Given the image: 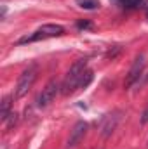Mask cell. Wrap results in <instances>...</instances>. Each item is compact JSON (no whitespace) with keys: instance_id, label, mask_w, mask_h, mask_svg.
Listing matches in <instances>:
<instances>
[{"instance_id":"obj_1","label":"cell","mask_w":148,"mask_h":149,"mask_svg":"<svg viewBox=\"0 0 148 149\" xmlns=\"http://www.w3.org/2000/svg\"><path fill=\"white\" fill-rule=\"evenodd\" d=\"M85 66H87V59L84 57V59H78L70 68V71L66 73L63 83H61V94L63 95H70L78 88V81H80L82 74L85 73Z\"/></svg>"},{"instance_id":"obj_2","label":"cell","mask_w":148,"mask_h":149,"mask_svg":"<svg viewBox=\"0 0 148 149\" xmlns=\"http://www.w3.org/2000/svg\"><path fill=\"white\" fill-rule=\"evenodd\" d=\"M65 33V28L61 24H44L42 28H38L35 33L23 37L18 40V43H32V42H38V40H45V38H54Z\"/></svg>"},{"instance_id":"obj_3","label":"cell","mask_w":148,"mask_h":149,"mask_svg":"<svg viewBox=\"0 0 148 149\" xmlns=\"http://www.w3.org/2000/svg\"><path fill=\"white\" fill-rule=\"evenodd\" d=\"M37 74H38V66L37 64H30L18 80V85H16V97H23L28 94V90L33 87L35 80H37Z\"/></svg>"},{"instance_id":"obj_4","label":"cell","mask_w":148,"mask_h":149,"mask_svg":"<svg viewBox=\"0 0 148 149\" xmlns=\"http://www.w3.org/2000/svg\"><path fill=\"white\" fill-rule=\"evenodd\" d=\"M59 88H61L59 83H58L56 80H51V81L42 88V92H40V95H38V99H37L38 108H45V106H49V104L56 99Z\"/></svg>"},{"instance_id":"obj_5","label":"cell","mask_w":148,"mask_h":149,"mask_svg":"<svg viewBox=\"0 0 148 149\" xmlns=\"http://www.w3.org/2000/svg\"><path fill=\"white\" fill-rule=\"evenodd\" d=\"M85 132H87V123L85 121H77L73 125V128H72V132H70V137H68V142H66V148H75L82 139H84V135H85Z\"/></svg>"},{"instance_id":"obj_6","label":"cell","mask_w":148,"mask_h":149,"mask_svg":"<svg viewBox=\"0 0 148 149\" xmlns=\"http://www.w3.org/2000/svg\"><path fill=\"white\" fill-rule=\"evenodd\" d=\"M143 66H145V57L140 54L136 59H134V63H132V66H131V70H129V73H127V78H125V87H131L138 78H140V74L143 71Z\"/></svg>"},{"instance_id":"obj_7","label":"cell","mask_w":148,"mask_h":149,"mask_svg":"<svg viewBox=\"0 0 148 149\" xmlns=\"http://www.w3.org/2000/svg\"><path fill=\"white\" fill-rule=\"evenodd\" d=\"M118 120H120V111H113L111 114H106V116H105V120H103V123H101V135H103L105 139H106L108 135H111V132L115 130Z\"/></svg>"},{"instance_id":"obj_8","label":"cell","mask_w":148,"mask_h":149,"mask_svg":"<svg viewBox=\"0 0 148 149\" xmlns=\"http://www.w3.org/2000/svg\"><path fill=\"white\" fill-rule=\"evenodd\" d=\"M11 95H7V97H4L2 99V102H0V120L2 121H5L7 120V116H9V111H11Z\"/></svg>"},{"instance_id":"obj_9","label":"cell","mask_w":148,"mask_h":149,"mask_svg":"<svg viewBox=\"0 0 148 149\" xmlns=\"http://www.w3.org/2000/svg\"><path fill=\"white\" fill-rule=\"evenodd\" d=\"M92 78H94V73H92L91 70H85V73L82 74V78H80V81H78V88H85V87L92 81Z\"/></svg>"},{"instance_id":"obj_10","label":"cell","mask_w":148,"mask_h":149,"mask_svg":"<svg viewBox=\"0 0 148 149\" xmlns=\"http://www.w3.org/2000/svg\"><path fill=\"white\" fill-rule=\"evenodd\" d=\"M78 5L82 9H98L99 7V2L98 0H77Z\"/></svg>"},{"instance_id":"obj_11","label":"cell","mask_w":148,"mask_h":149,"mask_svg":"<svg viewBox=\"0 0 148 149\" xmlns=\"http://www.w3.org/2000/svg\"><path fill=\"white\" fill-rule=\"evenodd\" d=\"M5 121H7V130H11V128H12V127H14V125L18 123V114H16V113H12V114H9Z\"/></svg>"},{"instance_id":"obj_12","label":"cell","mask_w":148,"mask_h":149,"mask_svg":"<svg viewBox=\"0 0 148 149\" xmlns=\"http://www.w3.org/2000/svg\"><path fill=\"white\" fill-rule=\"evenodd\" d=\"M122 3H124L125 7H136V5L141 3V0H122Z\"/></svg>"},{"instance_id":"obj_13","label":"cell","mask_w":148,"mask_h":149,"mask_svg":"<svg viewBox=\"0 0 148 149\" xmlns=\"http://www.w3.org/2000/svg\"><path fill=\"white\" fill-rule=\"evenodd\" d=\"M77 26H78L80 30H84V28H91V23H89V21H78Z\"/></svg>"},{"instance_id":"obj_14","label":"cell","mask_w":148,"mask_h":149,"mask_svg":"<svg viewBox=\"0 0 148 149\" xmlns=\"http://www.w3.org/2000/svg\"><path fill=\"white\" fill-rule=\"evenodd\" d=\"M118 52H120V47H117V49H115V50H113V52H108V54H106V57H108V59H113V57H115V56H117V54H118Z\"/></svg>"},{"instance_id":"obj_15","label":"cell","mask_w":148,"mask_h":149,"mask_svg":"<svg viewBox=\"0 0 148 149\" xmlns=\"http://www.w3.org/2000/svg\"><path fill=\"white\" fill-rule=\"evenodd\" d=\"M141 121H143V123H148V106H147V109L143 111V116H141Z\"/></svg>"},{"instance_id":"obj_16","label":"cell","mask_w":148,"mask_h":149,"mask_svg":"<svg viewBox=\"0 0 148 149\" xmlns=\"http://www.w3.org/2000/svg\"><path fill=\"white\" fill-rule=\"evenodd\" d=\"M147 17H148V12H147Z\"/></svg>"}]
</instances>
